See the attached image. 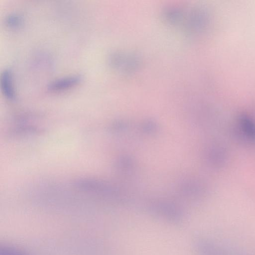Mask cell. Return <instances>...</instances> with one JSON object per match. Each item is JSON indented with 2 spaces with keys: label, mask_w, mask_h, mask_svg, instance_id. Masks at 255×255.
I'll return each instance as SVG.
<instances>
[{
  "label": "cell",
  "mask_w": 255,
  "mask_h": 255,
  "mask_svg": "<svg viewBox=\"0 0 255 255\" xmlns=\"http://www.w3.org/2000/svg\"><path fill=\"white\" fill-rule=\"evenodd\" d=\"M22 22V17L18 14L13 13L7 15L4 19L5 24L10 27L19 26Z\"/></svg>",
  "instance_id": "cell-7"
},
{
  "label": "cell",
  "mask_w": 255,
  "mask_h": 255,
  "mask_svg": "<svg viewBox=\"0 0 255 255\" xmlns=\"http://www.w3.org/2000/svg\"><path fill=\"white\" fill-rule=\"evenodd\" d=\"M82 80L80 75H72L56 79L49 83L47 88L52 92L67 90L78 84Z\"/></svg>",
  "instance_id": "cell-3"
},
{
  "label": "cell",
  "mask_w": 255,
  "mask_h": 255,
  "mask_svg": "<svg viewBox=\"0 0 255 255\" xmlns=\"http://www.w3.org/2000/svg\"><path fill=\"white\" fill-rule=\"evenodd\" d=\"M0 255H27V254L18 249L3 246L0 249Z\"/></svg>",
  "instance_id": "cell-8"
},
{
  "label": "cell",
  "mask_w": 255,
  "mask_h": 255,
  "mask_svg": "<svg viewBox=\"0 0 255 255\" xmlns=\"http://www.w3.org/2000/svg\"><path fill=\"white\" fill-rule=\"evenodd\" d=\"M110 66L117 71L130 74L135 71L140 65V60L135 54L125 52H114L109 57Z\"/></svg>",
  "instance_id": "cell-1"
},
{
  "label": "cell",
  "mask_w": 255,
  "mask_h": 255,
  "mask_svg": "<svg viewBox=\"0 0 255 255\" xmlns=\"http://www.w3.org/2000/svg\"><path fill=\"white\" fill-rule=\"evenodd\" d=\"M239 129L243 136L251 141L255 140V122L246 115H241L238 119Z\"/></svg>",
  "instance_id": "cell-5"
},
{
  "label": "cell",
  "mask_w": 255,
  "mask_h": 255,
  "mask_svg": "<svg viewBox=\"0 0 255 255\" xmlns=\"http://www.w3.org/2000/svg\"><path fill=\"white\" fill-rule=\"evenodd\" d=\"M209 158L210 161L214 165L222 166L226 161V155L222 148L216 147L211 150Z\"/></svg>",
  "instance_id": "cell-6"
},
{
  "label": "cell",
  "mask_w": 255,
  "mask_h": 255,
  "mask_svg": "<svg viewBox=\"0 0 255 255\" xmlns=\"http://www.w3.org/2000/svg\"><path fill=\"white\" fill-rule=\"evenodd\" d=\"M0 83L1 90L4 97L9 100L14 99L15 91L13 85L12 75L10 69H5L1 72Z\"/></svg>",
  "instance_id": "cell-4"
},
{
  "label": "cell",
  "mask_w": 255,
  "mask_h": 255,
  "mask_svg": "<svg viewBox=\"0 0 255 255\" xmlns=\"http://www.w3.org/2000/svg\"><path fill=\"white\" fill-rule=\"evenodd\" d=\"M198 248L201 255H248L222 244L209 241L201 242Z\"/></svg>",
  "instance_id": "cell-2"
}]
</instances>
